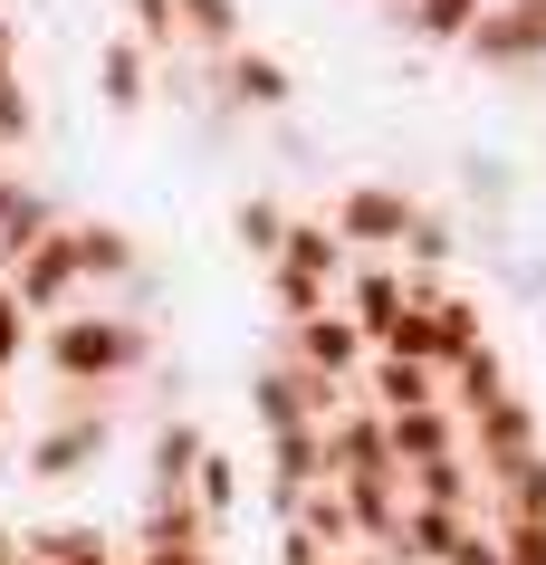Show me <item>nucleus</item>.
Wrapping results in <instances>:
<instances>
[{
	"label": "nucleus",
	"mask_w": 546,
	"mask_h": 565,
	"mask_svg": "<svg viewBox=\"0 0 546 565\" xmlns=\"http://www.w3.org/2000/svg\"><path fill=\"white\" fill-rule=\"evenodd\" d=\"M144 355L135 345V327H106V317H77V327H58V374H125V364Z\"/></svg>",
	"instance_id": "nucleus-1"
},
{
	"label": "nucleus",
	"mask_w": 546,
	"mask_h": 565,
	"mask_svg": "<svg viewBox=\"0 0 546 565\" xmlns=\"http://www.w3.org/2000/svg\"><path fill=\"white\" fill-rule=\"evenodd\" d=\"M374 403H384V413H422V403H431V364L384 355V364H374Z\"/></svg>",
	"instance_id": "nucleus-2"
},
{
	"label": "nucleus",
	"mask_w": 546,
	"mask_h": 565,
	"mask_svg": "<svg viewBox=\"0 0 546 565\" xmlns=\"http://www.w3.org/2000/svg\"><path fill=\"white\" fill-rule=\"evenodd\" d=\"M345 231H355V239H403V231H413V211H403L394 192H355V202H345Z\"/></svg>",
	"instance_id": "nucleus-3"
},
{
	"label": "nucleus",
	"mask_w": 546,
	"mask_h": 565,
	"mask_svg": "<svg viewBox=\"0 0 546 565\" xmlns=\"http://www.w3.org/2000/svg\"><path fill=\"white\" fill-rule=\"evenodd\" d=\"M20 335H30V317H20V298H10V288H0V364L20 355Z\"/></svg>",
	"instance_id": "nucleus-4"
}]
</instances>
